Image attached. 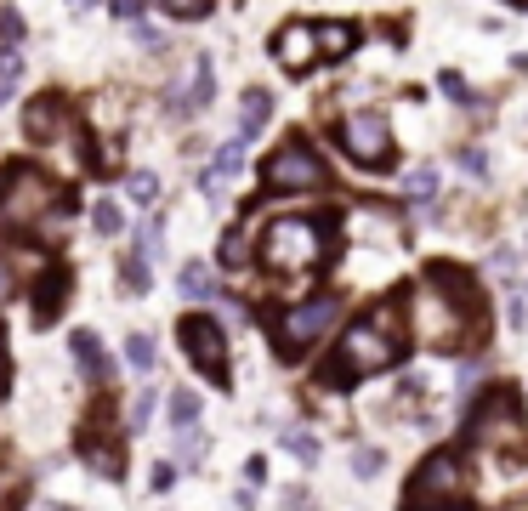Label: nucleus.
<instances>
[{
  "label": "nucleus",
  "mask_w": 528,
  "mask_h": 511,
  "mask_svg": "<svg viewBox=\"0 0 528 511\" xmlns=\"http://www.w3.org/2000/svg\"><path fill=\"white\" fill-rule=\"evenodd\" d=\"M477 330H483V296H477L472 273H460L449 262H432L426 279L409 290V335L421 347L455 353Z\"/></svg>",
  "instance_id": "1"
},
{
  "label": "nucleus",
  "mask_w": 528,
  "mask_h": 511,
  "mask_svg": "<svg viewBox=\"0 0 528 511\" xmlns=\"http://www.w3.org/2000/svg\"><path fill=\"white\" fill-rule=\"evenodd\" d=\"M404 358V318L392 307H375V313L352 318L341 330V347H335L324 381L330 387H347V381H364V375H381Z\"/></svg>",
  "instance_id": "2"
},
{
  "label": "nucleus",
  "mask_w": 528,
  "mask_h": 511,
  "mask_svg": "<svg viewBox=\"0 0 528 511\" xmlns=\"http://www.w3.org/2000/svg\"><path fill=\"white\" fill-rule=\"evenodd\" d=\"M256 262L279 279H313L318 267L330 262V233L313 216H279L262 228V245H256Z\"/></svg>",
  "instance_id": "3"
},
{
  "label": "nucleus",
  "mask_w": 528,
  "mask_h": 511,
  "mask_svg": "<svg viewBox=\"0 0 528 511\" xmlns=\"http://www.w3.org/2000/svg\"><path fill=\"white\" fill-rule=\"evenodd\" d=\"M466 449H477V455H528L523 404H517V392H511V387H494L489 398H477V404H472Z\"/></svg>",
  "instance_id": "4"
},
{
  "label": "nucleus",
  "mask_w": 528,
  "mask_h": 511,
  "mask_svg": "<svg viewBox=\"0 0 528 511\" xmlns=\"http://www.w3.org/2000/svg\"><path fill=\"white\" fill-rule=\"evenodd\" d=\"M69 199L57 194V182L35 165H12L0 171V228H46V216Z\"/></svg>",
  "instance_id": "5"
},
{
  "label": "nucleus",
  "mask_w": 528,
  "mask_h": 511,
  "mask_svg": "<svg viewBox=\"0 0 528 511\" xmlns=\"http://www.w3.org/2000/svg\"><path fill=\"white\" fill-rule=\"evenodd\" d=\"M335 324H341V296H307L273 324V341H279L284 358H301V353H313Z\"/></svg>",
  "instance_id": "6"
},
{
  "label": "nucleus",
  "mask_w": 528,
  "mask_h": 511,
  "mask_svg": "<svg viewBox=\"0 0 528 511\" xmlns=\"http://www.w3.org/2000/svg\"><path fill=\"white\" fill-rule=\"evenodd\" d=\"M262 182L273 194H318V188L330 182V165H324V154H318L307 137H290L279 154H267Z\"/></svg>",
  "instance_id": "7"
},
{
  "label": "nucleus",
  "mask_w": 528,
  "mask_h": 511,
  "mask_svg": "<svg viewBox=\"0 0 528 511\" xmlns=\"http://www.w3.org/2000/svg\"><path fill=\"white\" fill-rule=\"evenodd\" d=\"M460 489H466V455L438 449V455L421 460V472L409 477V506L404 511H438V506H449V500H460Z\"/></svg>",
  "instance_id": "8"
},
{
  "label": "nucleus",
  "mask_w": 528,
  "mask_h": 511,
  "mask_svg": "<svg viewBox=\"0 0 528 511\" xmlns=\"http://www.w3.org/2000/svg\"><path fill=\"white\" fill-rule=\"evenodd\" d=\"M335 137H341V154L352 159V165H387L392 159V125L381 108H352L347 120L335 125Z\"/></svg>",
  "instance_id": "9"
},
{
  "label": "nucleus",
  "mask_w": 528,
  "mask_h": 511,
  "mask_svg": "<svg viewBox=\"0 0 528 511\" xmlns=\"http://www.w3.org/2000/svg\"><path fill=\"white\" fill-rule=\"evenodd\" d=\"M176 335H182V353L194 358L211 381L228 387V335H222V324H216L211 313H188L176 324Z\"/></svg>",
  "instance_id": "10"
},
{
  "label": "nucleus",
  "mask_w": 528,
  "mask_h": 511,
  "mask_svg": "<svg viewBox=\"0 0 528 511\" xmlns=\"http://www.w3.org/2000/svg\"><path fill=\"white\" fill-rule=\"evenodd\" d=\"M273 63L290 74H307L318 63V40H313V23H284L273 35Z\"/></svg>",
  "instance_id": "11"
},
{
  "label": "nucleus",
  "mask_w": 528,
  "mask_h": 511,
  "mask_svg": "<svg viewBox=\"0 0 528 511\" xmlns=\"http://www.w3.org/2000/svg\"><path fill=\"white\" fill-rule=\"evenodd\" d=\"M63 125H69V108H63V97H35V103L23 108V131H29V137L35 142H57L63 137Z\"/></svg>",
  "instance_id": "12"
},
{
  "label": "nucleus",
  "mask_w": 528,
  "mask_h": 511,
  "mask_svg": "<svg viewBox=\"0 0 528 511\" xmlns=\"http://www.w3.org/2000/svg\"><path fill=\"white\" fill-rule=\"evenodd\" d=\"M69 347H74V358H80V375H86V381H114V364L103 358V341L91 330H74Z\"/></svg>",
  "instance_id": "13"
},
{
  "label": "nucleus",
  "mask_w": 528,
  "mask_h": 511,
  "mask_svg": "<svg viewBox=\"0 0 528 511\" xmlns=\"http://www.w3.org/2000/svg\"><path fill=\"white\" fill-rule=\"evenodd\" d=\"M182 97H171L176 108H205L216 97V74H211V57H194V69H188V86H176Z\"/></svg>",
  "instance_id": "14"
},
{
  "label": "nucleus",
  "mask_w": 528,
  "mask_h": 511,
  "mask_svg": "<svg viewBox=\"0 0 528 511\" xmlns=\"http://www.w3.org/2000/svg\"><path fill=\"white\" fill-rule=\"evenodd\" d=\"M273 120V91H262V86H250L245 91V103H239V137H262V125Z\"/></svg>",
  "instance_id": "15"
},
{
  "label": "nucleus",
  "mask_w": 528,
  "mask_h": 511,
  "mask_svg": "<svg viewBox=\"0 0 528 511\" xmlns=\"http://www.w3.org/2000/svg\"><path fill=\"white\" fill-rule=\"evenodd\" d=\"M313 40H318V57H347L358 46V29L352 23H313Z\"/></svg>",
  "instance_id": "16"
},
{
  "label": "nucleus",
  "mask_w": 528,
  "mask_h": 511,
  "mask_svg": "<svg viewBox=\"0 0 528 511\" xmlns=\"http://www.w3.org/2000/svg\"><path fill=\"white\" fill-rule=\"evenodd\" d=\"M69 296V273L63 267H52L46 279H40V296H35V318L40 324H52V313H57V301Z\"/></svg>",
  "instance_id": "17"
},
{
  "label": "nucleus",
  "mask_w": 528,
  "mask_h": 511,
  "mask_svg": "<svg viewBox=\"0 0 528 511\" xmlns=\"http://www.w3.org/2000/svg\"><path fill=\"white\" fill-rule=\"evenodd\" d=\"M176 290L188 301H211L216 296V279H211V267H199V262H188L182 273H176Z\"/></svg>",
  "instance_id": "18"
},
{
  "label": "nucleus",
  "mask_w": 528,
  "mask_h": 511,
  "mask_svg": "<svg viewBox=\"0 0 528 511\" xmlns=\"http://www.w3.org/2000/svg\"><path fill=\"white\" fill-rule=\"evenodd\" d=\"M125 364H131V370L137 375H154L159 370V347H154V335H131V341H125Z\"/></svg>",
  "instance_id": "19"
},
{
  "label": "nucleus",
  "mask_w": 528,
  "mask_h": 511,
  "mask_svg": "<svg viewBox=\"0 0 528 511\" xmlns=\"http://www.w3.org/2000/svg\"><path fill=\"white\" fill-rule=\"evenodd\" d=\"M245 148H250L245 137H233L228 148H222V154H216L211 177H205V194H216V177H233V171H239V165H245Z\"/></svg>",
  "instance_id": "20"
},
{
  "label": "nucleus",
  "mask_w": 528,
  "mask_h": 511,
  "mask_svg": "<svg viewBox=\"0 0 528 511\" xmlns=\"http://www.w3.org/2000/svg\"><path fill=\"white\" fill-rule=\"evenodd\" d=\"M137 256H142V262H159V256H165V233H159V216H148V222H142Z\"/></svg>",
  "instance_id": "21"
},
{
  "label": "nucleus",
  "mask_w": 528,
  "mask_h": 511,
  "mask_svg": "<svg viewBox=\"0 0 528 511\" xmlns=\"http://www.w3.org/2000/svg\"><path fill=\"white\" fill-rule=\"evenodd\" d=\"M194 421H199V398H194L188 387H182V392H171V426H176V432H188Z\"/></svg>",
  "instance_id": "22"
},
{
  "label": "nucleus",
  "mask_w": 528,
  "mask_h": 511,
  "mask_svg": "<svg viewBox=\"0 0 528 511\" xmlns=\"http://www.w3.org/2000/svg\"><path fill=\"white\" fill-rule=\"evenodd\" d=\"M18 74H23V52L18 46H6V52H0V103L18 91Z\"/></svg>",
  "instance_id": "23"
},
{
  "label": "nucleus",
  "mask_w": 528,
  "mask_h": 511,
  "mask_svg": "<svg viewBox=\"0 0 528 511\" xmlns=\"http://www.w3.org/2000/svg\"><path fill=\"white\" fill-rule=\"evenodd\" d=\"M91 222H97V233H108V239H114V233H125L120 205H114V199H97V205H91Z\"/></svg>",
  "instance_id": "24"
},
{
  "label": "nucleus",
  "mask_w": 528,
  "mask_h": 511,
  "mask_svg": "<svg viewBox=\"0 0 528 511\" xmlns=\"http://www.w3.org/2000/svg\"><path fill=\"white\" fill-rule=\"evenodd\" d=\"M404 194L409 199H432V194H438V171H432V165L409 171V177H404Z\"/></svg>",
  "instance_id": "25"
},
{
  "label": "nucleus",
  "mask_w": 528,
  "mask_h": 511,
  "mask_svg": "<svg viewBox=\"0 0 528 511\" xmlns=\"http://www.w3.org/2000/svg\"><path fill=\"white\" fill-rule=\"evenodd\" d=\"M284 449H290L296 460H318V438L307 432V426H290V432H284Z\"/></svg>",
  "instance_id": "26"
},
{
  "label": "nucleus",
  "mask_w": 528,
  "mask_h": 511,
  "mask_svg": "<svg viewBox=\"0 0 528 511\" xmlns=\"http://www.w3.org/2000/svg\"><path fill=\"white\" fill-rule=\"evenodd\" d=\"M489 273H494L500 284H517V250L494 245V250H489Z\"/></svg>",
  "instance_id": "27"
},
{
  "label": "nucleus",
  "mask_w": 528,
  "mask_h": 511,
  "mask_svg": "<svg viewBox=\"0 0 528 511\" xmlns=\"http://www.w3.org/2000/svg\"><path fill=\"white\" fill-rule=\"evenodd\" d=\"M125 194L137 199V205H154V199H159V182L148 177V171H131V177H125Z\"/></svg>",
  "instance_id": "28"
},
{
  "label": "nucleus",
  "mask_w": 528,
  "mask_h": 511,
  "mask_svg": "<svg viewBox=\"0 0 528 511\" xmlns=\"http://www.w3.org/2000/svg\"><path fill=\"white\" fill-rule=\"evenodd\" d=\"M176 460H182V466H199V460H205V432L194 438V426H188V432H182V449H176Z\"/></svg>",
  "instance_id": "29"
},
{
  "label": "nucleus",
  "mask_w": 528,
  "mask_h": 511,
  "mask_svg": "<svg viewBox=\"0 0 528 511\" xmlns=\"http://www.w3.org/2000/svg\"><path fill=\"white\" fill-rule=\"evenodd\" d=\"M245 256H250V239H245V233H239V228H233L228 239H222V262H228V267H239V262H245Z\"/></svg>",
  "instance_id": "30"
},
{
  "label": "nucleus",
  "mask_w": 528,
  "mask_h": 511,
  "mask_svg": "<svg viewBox=\"0 0 528 511\" xmlns=\"http://www.w3.org/2000/svg\"><path fill=\"white\" fill-rule=\"evenodd\" d=\"M443 91H449V97H455V103L477 108V91H472V86H466V80H460V74H449V69H443Z\"/></svg>",
  "instance_id": "31"
},
{
  "label": "nucleus",
  "mask_w": 528,
  "mask_h": 511,
  "mask_svg": "<svg viewBox=\"0 0 528 511\" xmlns=\"http://www.w3.org/2000/svg\"><path fill=\"white\" fill-rule=\"evenodd\" d=\"M165 12H171V18H205L211 0H165Z\"/></svg>",
  "instance_id": "32"
},
{
  "label": "nucleus",
  "mask_w": 528,
  "mask_h": 511,
  "mask_svg": "<svg viewBox=\"0 0 528 511\" xmlns=\"http://www.w3.org/2000/svg\"><path fill=\"white\" fill-rule=\"evenodd\" d=\"M18 40H23L18 12H0V52H6V46H18Z\"/></svg>",
  "instance_id": "33"
},
{
  "label": "nucleus",
  "mask_w": 528,
  "mask_h": 511,
  "mask_svg": "<svg viewBox=\"0 0 528 511\" xmlns=\"http://www.w3.org/2000/svg\"><path fill=\"white\" fill-rule=\"evenodd\" d=\"M125 290H148V262H142V256L125 262Z\"/></svg>",
  "instance_id": "34"
},
{
  "label": "nucleus",
  "mask_w": 528,
  "mask_h": 511,
  "mask_svg": "<svg viewBox=\"0 0 528 511\" xmlns=\"http://www.w3.org/2000/svg\"><path fill=\"white\" fill-rule=\"evenodd\" d=\"M460 165H466L472 177H489V154H483V148H460Z\"/></svg>",
  "instance_id": "35"
},
{
  "label": "nucleus",
  "mask_w": 528,
  "mask_h": 511,
  "mask_svg": "<svg viewBox=\"0 0 528 511\" xmlns=\"http://www.w3.org/2000/svg\"><path fill=\"white\" fill-rule=\"evenodd\" d=\"M352 472H358V477H375V472H381V455H375V449H358V455H352Z\"/></svg>",
  "instance_id": "36"
},
{
  "label": "nucleus",
  "mask_w": 528,
  "mask_h": 511,
  "mask_svg": "<svg viewBox=\"0 0 528 511\" xmlns=\"http://www.w3.org/2000/svg\"><path fill=\"white\" fill-rule=\"evenodd\" d=\"M18 290V267H12V256H0V301Z\"/></svg>",
  "instance_id": "37"
},
{
  "label": "nucleus",
  "mask_w": 528,
  "mask_h": 511,
  "mask_svg": "<svg viewBox=\"0 0 528 511\" xmlns=\"http://www.w3.org/2000/svg\"><path fill=\"white\" fill-rule=\"evenodd\" d=\"M511 324L528 330V296H523V290H511Z\"/></svg>",
  "instance_id": "38"
},
{
  "label": "nucleus",
  "mask_w": 528,
  "mask_h": 511,
  "mask_svg": "<svg viewBox=\"0 0 528 511\" xmlns=\"http://www.w3.org/2000/svg\"><path fill=\"white\" fill-rule=\"evenodd\" d=\"M148 415H154V392H142L137 404H131V426H142Z\"/></svg>",
  "instance_id": "39"
},
{
  "label": "nucleus",
  "mask_w": 528,
  "mask_h": 511,
  "mask_svg": "<svg viewBox=\"0 0 528 511\" xmlns=\"http://www.w3.org/2000/svg\"><path fill=\"white\" fill-rule=\"evenodd\" d=\"M108 6H114L120 18H142V6H148V0H108Z\"/></svg>",
  "instance_id": "40"
},
{
  "label": "nucleus",
  "mask_w": 528,
  "mask_h": 511,
  "mask_svg": "<svg viewBox=\"0 0 528 511\" xmlns=\"http://www.w3.org/2000/svg\"><path fill=\"white\" fill-rule=\"evenodd\" d=\"M500 511H528V489H517V494H506V506Z\"/></svg>",
  "instance_id": "41"
},
{
  "label": "nucleus",
  "mask_w": 528,
  "mask_h": 511,
  "mask_svg": "<svg viewBox=\"0 0 528 511\" xmlns=\"http://www.w3.org/2000/svg\"><path fill=\"white\" fill-rule=\"evenodd\" d=\"M0 398H6V330H0Z\"/></svg>",
  "instance_id": "42"
},
{
  "label": "nucleus",
  "mask_w": 528,
  "mask_h": 511,
  "mask_svg": "<svg viewBox=\"0 0 528 511\" xmlns=\"http://www.w3.org/2000/svg\"><path fill=\"white\" fill-rule=\"evenodd\" d=\"M438 511H472V506H455V500H449V506H438Z\"/></svg>",
  "instance_id": "43"
},
{
  "label": "nucleus",
  "mask_w": 528,
  "mask_h": 511,
  "mask_svg": "<svg viewBox=\"0 0 528 511\" xmlns=\"http://www.w3.org/2000/svg\"><path fill=\"white\" fill-rule=\"evenodd\" d=\"M517 6H528V0H517Z\"/></svg>",
  "instance_id": "44"
},
{
  "label": "nucleus",
  "mask_w": 528,
  "mask_h": 511,
  "mask_svg": "<svg viewBox=\"0 0 528 511\" xmlns=\"http://www.w3.org/2000/svg\"><path fill=\"white\" fill-rule=\"evenodd\" d=\"M52 511H63V506H52Z\"/></svg>",
  "instance_id": "45"
},
{
  "label": "nucleus",
  "mask_w": 528,
  "mask_h": 511,
  "mask_svg": "<svg viewBox=\"0 0 528 511\" xmlns=\"http://www.w3.org/2000/svg\"><path fill=\"white\" fill-rule=\"evenodd\" d=\"M80 6H86V0H80Z\"/></svg>",
  "instance_id": "46"
}]
</instances>
